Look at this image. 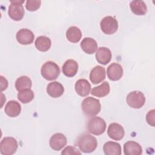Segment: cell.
I'll list each match as a JSON object with an SVG mask.
<instances>
[{
  "instance_id": "19",
  "label": "cell",
  "mask_w": 155,
  "mask_h": 155,
  "mask_svg": "<svg viewBox=\"0 0 155 155\" xmlns=\"http://www.w3.org/2000/svg\"><path fill=\"white\" fill-rule=\"evenodd\" d=\"M124 152L126 155H140L142 153V148L137 142L130 140L124 143Z\"/></svg>"
},
{
  "instance_id": "13",
  "label": "cell",
  "mask_w": 155,
  "mask_h": 155,
  "mask_svg": "<svg viewBox=\"0 0 155 155\" xmlns=\"http://www.w3.org/2000/svg\"><path fill=\"white\" fill-rule=\"evenodd\" d=\"M106 76L105 69L104 67L97 65L94 67L90 73V81L93 84H97L103 81Z\"/></svg>"
},
{
  "instance_id": "17",
  "label": "cell",
  "mask_w": 155,
  "mask_h": 155,
  "mask_svg": "<svg viewBox=\"0 0 155 155\" xmlns=\"http://www.w3.org/2000/svg\"><path fill=\"white\" fill-rule=\"evenodd\" d=\"M4 111L9 117H17L21 113V106L18 102L12 100L8 101L5 105Z\"/></svg>"
},
{
  "instance_id": "10",
  "label": "cell",
  "mask_w": 155,
  "mask_h": 155,
  "mask_svg": "<svg viewBox=\"0 0 155 155\" xmlns=\"http://www.w3.org/2000/svg\"><path fill=\"white\" fill-rule=\"evenodd\" d=\"M16 38L21 45H29L33 42L35 35L29 29L22 28L17 32Z\"/></svg>"
},
{
  "instance_id": "27",
  "label": "cell",
  "mask_w": 155,
  "mask_h": 155,
  "mask_svg": "<svg viewBox=\"0 0 155 155\" xmlns=\"http://www.w3.org/2000/svg\"><path fill=\"white\" fill-rule=\"evenodd\" d=\"M17 97L20 102L23 104H27L31 102L34 99L35 94L31 89H27L19 91Z\"/></svg>"
},
{
  "instance_id": "7",
  "label": "cell",
  "mask_w": 155,
  "mask_h": 155,
  "mask_svg": "<svg viewBox=\"0 0 155 155\" xmlns=\"http://www.w3.org/2000/svg\"><path fill=\"white\" fill-rule=\"evenodd\" d=\"M145 97L143 93L139 91H133L128 93L127 96V103L131 108L138 109L143 106Z\"/></svg>"
},
{
  "instance_id": "21",
  "label": "cell",
  "mask_w": 155,
  "mask_h": 155,
  "mask_svg": "<svg viewBox=\"0 0 155 155\" xmlns=\"http://www.w3.org/2000/svg\"><path fill=\"white\" fill-rule=\"evenodd\" d=\"M103 150L106 155H120L122 153L121 146L117 142L108 141L103 147Z\"/></svg>"
},
{
  "instance_id": "14",
  "label": "cell",
  "mask_w": 155,
  "mask_h": 155,
  "mask_svg": "<svg viewBox=\"0 0 155 155\" xmlns=\"http://www.w3.org/2000/svg\"><path fill=\"white\" fill-rule=\"evenodd\" d=\"M111 56L110 50L105 47H101L97 48L95 55L97 61L102 65H107L111 61Z\"/></svg>"
},
{
  "instance_id": "28",
  "label": "cell",
  "mask_w": 155,
  "mask_h": 155,
  "mask_svg": "<svg viewBox=\"0 0 155 155\" xmlns=\"http://www.w3.org/2000/svg\"><path fill=\"white\" fill-rule=\"evenodd\" d=\"M41 1L36 0H28L26 1L25 7L27 10L30 12L37 10L41 6Z\"/></svg>"
},
{
  "instance_id": "18",
  "label": "cell",
  "mask_w": 155,
  "mask_h": 155,
  "mask_svg": "<svg viewBox=\"0 0 155 155\" xmlns=\"http://www.w3.org/2000/svg\"><path fill=\"white\" fill-rule=\"evenodd\" d=\"M78 70V64L73 59H68L62 66V73L67 77L75 76Z\"/></svg>"
},
{
  "instance_id": "23",
  "label": "cell",
  "mask_w": 155,
  "mask_h": 155,
  "mask_svg": "<svg viewBox=\"0 0 155 155\" xmlns=\"http://www.w3.org/2000/svg\"><path fill=\"white\" fill-rule=\"evenodd\" d=\"M82 37L81 30L76 26H71L69 27L66 31V38L71 42H78Z\"/></svg>"
},
{
  "instance_id": "3",
  "label": "cell",
  "mask_w": 155,
  "mask_h": 155,
  "mask_svg": "<svg viewBox=\"0 0 155 155\" xmlns=\"http://www.w3.org/2000/svg\"><path fill=\"white\" fill-rule=\"evenodd\" d=\"M42 77L48 81H53L58 78L60 74L59 66L53 61H47L44 63L41 69Z\"/></svg>"
},
{
  "instance_id": "20",
  "label": "cell",
  "mask_w": 155,
  "mask_h": 155,
  "mask_svg": "<svg viewBox=\"0 0 155 155\" xmlns=\"http://www.w3.org/2000/svg\"><path fill=\"white\" fill-rule=\"evenodd\" d=\"M81 47L85 53L91 54H93L97 50V44L93 38L87 37L84 38L81 41Z\"/></svg>"
},
{
  "instance_id": "11",
  "label": "cell",
  "mask_w": 155,
  "mask_h": 155,
  "mask_svg": "<svg viewBox=\"0 0 155 155\" xmlns=\"http://www.w3.org/2000/svg\"><path fill=\"white\" fill-rule=\"evenodd\" d=\"M107 134L111 139L115 140H120L124 137L125 131L121 125L114 122L109 125Z\"/></svg>"
},
{
  "instance_id": "15",
  "label": "cell",
  "mask_w": 155,
  "mask_h": 155,
  "mask_svg": "<svg viewBox=\"0 0 155 155\" xmlns=\"http://www.w3.org/2000/svg\"><path fill=\"white\" fill-rule=\"evenodd\" d=\"M74 88L77 94L82 97L88 96L91 91V85L89 82L85 79L78 80L75 84Z\"/></svg>"
},
{
  "instance_id": "8",
  "label": "cell",
  "mask_w": 155,
  "mask_h": 155,
  "mask_svg": "<svg viewBox=\"0 0 155 155\" xmlns=\"http://www.w3.org/2000/svg\"><path fill=\"white\" fill-rule=\"evenodd\" d=\"M100 26L104 33L106 35H112L117 30L118 22L114 17L107 16L101 20Z\"/></svg>"
},
{
  "instance_id": "22",
  "label": "cell",
  "mask_w": 155,
  "mask_h": 155,
  "mask_svg": "<svg viewBox=\"0 0 155 155\" xmlns=\"http://www.w3.org/2000/svg\"><path fill=\"white\" fill-rule=\"evenodd\" d=\"M130 7L131 12L136 15H145L147 12V7L144 1L134 0L130 2Z\"/></svg>"
},
{
  "instance_id": "30",
  "label": "cell",
  "mask_w": 155,
  "mask_h": 155,
  "mask_svg": "<svg viewBox=\"0 0 155 155\" xmlns=\"http://www.w3.org/2000/svg\"><path fill=\"white\" fill-rule=\"evenodd\" d=\"M154 110H151L150 111H149L146 116V120L147 122V123L152 126V127H154L155 125V113H154Z\"/></svg>"
},
{
  "instance_id": "4",
  "label": "cell",
  "mask_w": 155,
  "mask_h": 155,
  "mask_svg": "<svg viewBox=\"0 0 155 155\" xmlns=\"http://www.w3.org/2000/svg\"><path fill=\"white\" fill-rule=\"evenodd\" d=\"M87 130L94 135H101L106 130V122L104 119L100 117H93L88 121Z\"/></svg>"
},
{
  "instance_id": "16",
  "label": "cell",
  "mask_w": 155,
  "mask_h": 155,
  "mask_svg": "<svg viewBox=\"0 0 155 155\" xmlns=\"http://www.w3.org/2000/svg\"><path fill=\"white\" fill-rule=\"evenodd\" d=\"M64 92V88L63 85L57 81L50 82L47 85V93L51 97H59L63 94Z\"/></svg>"
},
{
  "instance_id": "12",
  "label": "cell",
  "mask_w": 155,
  "mask_h": 155,
  "mask_svg": "<svg viewBox=\"0 0 155 155\" xmlns=\"http://www.w3.org/2000/svg\"><path fill=\"white\" fill-rule=\"evenodd\" d=\"M123 68L118 63H112L107 68V76L108 79L113 81L119 80L123 76Z\"/></svg>"
},
{
  "instance_id": "29",
  "label": "cell",
  "mask_w": 155,
  "mask_h": 155,
  "mask_svg": "<svg viewBox=\"0 0 155 155\" xmlns=\"http://www.w3.org/2000/svg\"><path fill=\"white\" fill-rule=\"evenodd\" d=\"M61 154H81V153L79 150H78L74 147L67 146L62 150V151L61 152Z\"/></svg>"
},
{
  "instance_id": "2",
  "label": "cell",
  "mask_w": 155,
  "mask_h": 155,
  "mask_svg": "<svg viewBox=\"0 0 155 155\" xmlns=\"http://www.w3.org/2000/svg\"><path fill=\"white\" fill-rule=\"evenodd\" d=\"M81 108L85 115L92 117L99 113L101 110V105L98 99L92 97H87L82 101Z\"/></svg>"
},
{
  "instance_id": "5",
  "label": "cell",
  "mask_w": 155,
  "mask_h": 155,
  "mask_svg": "<svg viewBox=\"0 0 155 155\" xmlns=\"http://www.w3.org/2000/svg\"><path fill=\"white\" fill-rule=\"evenodd\" d=\"M24 1H10L8 14L10 18L16 21H21L24 16V9L22 5Z\"/></svg>"
},
{
  "instance_id": "6",
  "label": "cell",
  "mask_w": 155,
  "mask_h": 155,
  "mask_svg": "<svg viewBox=\"0 0 155 155\" xmlns=\"http://www.w3.org/2000/svg\"><path fill=\"white\" fill-rule=\"evenodd\" d=\"M18 149L17 140L12 137H5L0 143V152L3 155H12Z\"/></svg>"
},
{
  "instance_id": "25",
  "label": "cell",
  "mask_w": 155,
  "mask_h": 155,
  "mask_svg": "<svg viewBox=\"0 0 155 155\" xmlns=\"http://www.w3.org/2000/svg\"><path fill=\"white\" fill-rule=\"evenodd\" d=\"M35 45L38 50L44 52L50 48L51 41L49 38L45 36H41L36 38Z\"/></svg>"
},
{
  "instance_id": "1",
  "label": "cell",
  "mask_w": 155,
  "mask_h": 155,
  "mask_svg": "<svg viewBox=\"0 0 155 155\" xmlns=\"http://www.w3.org/2000/svg\"><path fill=\"white\" fill-rule=\"evenodd\" d=\"M76 144L82 152L90 153L93 152L97 148V141L93 136L88 133H83L78 137Z\"/></svg>"
},
{
  "instance_id": "26",
  "label": "cell",
  "mask_w": 155,
  "mask_h": 155,
  "mask_svg": "<svg viewBox=\"0 0 155 155\" xmlns=\"http://www.w3.org/2000/svg\"><path fill=\"white\" fill-rule=\"evenodd\" d=\"M32 85L31 79L26 76H22L18 78L15 82V87L18 91L27 89H30Z\"/></svg>"
},
{
  "instance_id": "9",
  "label": "cell",
  "mask_w": 155,
  "mask_h": 155,
  "mask_svg": "<svg viewBox=\"0 0 155 155\" xmlns=\"http://www.w3.org/2000/svg\"><path fill=\"white\" fill-rule=\"evenodd\" d=\"M67 142V139L65 136L61 133H57L51 136L49 144L53 150L59 151L66 145Z\"/></svg>"
},
{
  "instance_id": "24",
  "label": "cell",
  "mask_w": 155,
  "mask_h": 155,
  "mask_svg": "<svg viewBox=\"0 0 155 155\" xmlns=\"http://www.w3.org/2000/svg\"><path fill=\"white\" fill-rule=\"evenodd\" d=\"M110 87L108 82L105 81L99 86L94 87L91 91V94L98 97H103L108 95L110 93Z\"/></svg>"
},
{
  "instance_id": "31",
  "label": "cell",
  "mask_w": 155,
  "mask_h": 155,
  "mask_svg": "<svg viewBox=\"0 0 155 155\" xmlns=\"http://www.w3.org/2000/svg\"><path fill=\"white\" fill-rule=\"evenodd\" d=\"M1 91L5 90L8 87V81L5 78H4L2 76H1Z\"/></svg>"
}]
</instances>
